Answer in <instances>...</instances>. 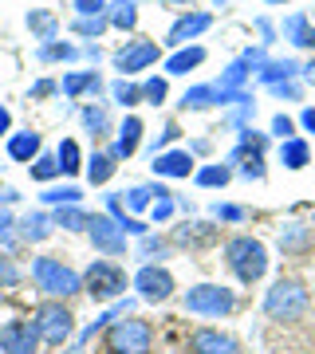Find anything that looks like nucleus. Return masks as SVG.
Wrapping results in <instances>:
<instances>
[{
	"label": "nucleus",
	"instance_id": "nucleus-36",
	"mask_svg": "<svg viewBox=\"0 0 315 354\" xmlns=\"http://www.w3.org/2000/svg\"><path fill=\"white\" fill-rule=\"evenodd\" d=\"M83 127H87V134H107L111 130V118H107V111L102 106H83Z\"/></svg>",
	"mask_w": 315,
	"mask_h": 354
},
{
	"label": "nucleus",
	"instance_id": "nucleus-37",
	"mask_svg": "<svg viewBox=\"0 0 315 354\" xmlns=\"http://www.w3.org/2000/svg\"><path fill=\"white\" fill-rule=\"evenodd\" d=\"M28 169H32V181H51V177H60V162H55V153H39Z\"/></svg>",
	"mask_w": 315,
	"mask_h": 354
},
{
	"label": "nucleus",
	"instance_id": "nucleus-44",
	"mask_svg": "<svg viewBox=\"0 0 315 354\" xmlns=\"http://www.w3.org/2000/svg\"><path fill=\"white\" fill-rule=\"evenodd\" d=\"M272 134H280V142L296 138V122H291L288 114H276V118H272Z\"/></svg>",
	"mask_w": 315,
	"mask_h": 354
},
{
	"label": "nucleus",
	"instance_id": "nucleus-22",
	"mask_svg": "<svg viewBox=\"0 0 315 354\" xmlns=\"http://www.w3.org/2000/svg\"><path fill=\"white\" fill-rule=\"evenodd\" d=\"M60 91L67 95V99H79V95H87V91H91V95H99V91H102V79L95 75V71H75V75H67V79L60 83Z\"/></svg>",
	"mask_w": 315,
	"mask_h": 354
},
{
	"label": "nucleus",
	"instance_id": "nucleus-42",
	"mask_svg": "<svg viewBox=\"0 0 315 354\" xmlns=\"http://www.w3.org/2000/svg\"><path fill=\"white\" fill-rule=\"evenodd\" d=\"M240 177H249V181H260L264 177V158H240Z\"/></svg>",
	"mask_w": 315,
	"mask_h": 354
},
{
	"label": "nucleus",
	"instance_id": "nucleus-8",
	"mask_svg": "<svg viewBox=\"0 0 315 354\" xmlns=\"http://www.w3.org/2000/svg\"><path fill=\"white\" fill-rule=\"evenodd\" d=\"M249 91H221L217 83H201V87H189L181 95L186 111H209V106H228V102H244Z\"/></svg>",
	"mask_w": 315,
	"mask_h": 354
},
{
	"label": "nucleus",
	"instance_id": "nucleus-26",
	"mask_svg": "<svg viewBox=\"0 0 315 354\" xmlns=\"http://www.w3.org/2000/svg\"><path fill=\"white\" fill-rule=\"evenodd\" d=\"M307 158H312V150H307V142H303V138L280 142V162L288 165V169H303V165H307Z\"/></svg>",
	"mask_w": 315,
	"mask_h": 354
},
{
	"label": "nucleus",
	"instance_id": "nucleus-4",
	"mask_svg": "<svg viewBox=\"0 0 315 354\" xmlns=\"http://www.w3.org/2000/svg\"><path fill=\"white\" fill-rule=\"evenodd\" d=\"M186 311L189 315H205V319H221L237 311V295L221 283H197L186 291Z\"/></svg>",
	"mask_w": 315,
	"mask_h": 354
},
{
	"label": "nucleus",
	"instance_id": "nucleus-3",
	"mask_svg": "<svg viewBox=\"0 0 315 354\" xmlns=\"http://www.w3.org/2000/svg\"><path fill=\"white\" fill-rule=\"evenodd\" d=\"M32 279H36L39 291H48L51 299H67V295L83 291V276H75V272L63 264V260H55V256H36V260H32Z\"/></svg>",
	"mask_w": 315,
	"mask_h": 354
},
{
	"label": "nucleus",
	"instance_id": "nucleus-39",
	"mask_svg": "<svg viewBox=\"0 0 315 354\" xmlns=\"http://www.w3.org/2000/svg\"><path fill=\"white\" fill-rule=\"evenodd\" d=\"M75 55H79L75 44H60V39H51V44L39 48V59H44V64H48V59H75Z\"/></svg>",
	"mask_w": 315,
	"mask_h": 354
},
{
	"label": "nucleus",
	"instance_id": "nucleus-23",
	"mask_svg": "<svg viewBox=\"0 0 315 354\" xmlns=\"http://www.w3.org/2000/svg\"><path fill=\"white\" fill-rule=\"evenodd\" d=\"M174 241L181 244V248H205V244L217 241V228L213 225H181L174 232Z\"/></svg>",
	"mask_w": 315,
	"mask_h": 354
},
{
	"label": "nucleus",
	"instance_id": "nucleus-58",
	"mask_svg": "<svg viewBox=\"0 0 315 354\" xmlns=\"http://www.w3.org/2000/svg\"><path fill=\"white\" fill-rule=\"evenodd\" d=\"M213 4H225V0H213Z\"/></svg>",
	"mask_w": 315,
	"mask_h": 354
},
{
	"label": "nucleus",
	"instance_id": "nucleus-55",
	"mask_svg": "<svg viewBox=\"0 0 315 354\" xmlns=\"http://www.w3.org/2000/svg\"><path fill=\"white\" fill-rule=\"evenodd\" d=\"M300 75H303V79H307V83H312V87H315V59H312V64H307V67H300Z\"/></svg>",
	"mask_w": 315,
	"mask_h": 354
},
{
	"label": "nucleus",
	"instance_id": "nucleus-28",
	"mask_svg": "<svg viewBox=\"0 0 315 354\" xmlns=\"http://www.w3.org/2000/svg\"><path fill=\"white\" fill-rule=\"evenodd\" d=\"M228 181H233V165H205V169H197V185H201V189H217V185H221V189H225Z\"/></svg>",
	"mask_w": 315,
	"mask_h": 354
},
{
	"label": "nucleus",
	"instance_id": "nucleus-50",
	"mask_svg": "<svg viewBox=\"0 0 315 354\" xmlns=\"http://www.w3.org/2000/svg\"><path fill=\"white\" fill-rule=\"evenodd\" d=\"M174 138H177V127H174V122H170V127H165L162 134H158V142H154V158H158V150H162V146H170V142H174Z\"/></svg>",
	"mask_w": 315,
	"mask_h": 354
},
{
	"label": "nucleus",
	"instance_id": "nucleus-41",
	"mask_svg": "<svg viewBox=\"0 0 315 354\" xmlns=\"http://www.w3.org/2000/svg\"><path fill=\"white\" fill-rule=\"evenodd\" d=\"M107 24H111L107 16H79L75 32H79V36H102V32H107Z\"/></svg>",
	"mask_w": 315,
	"mask_h": 354
},
{
	"label": "nucleus",
	"instance_id": "nucleus-11",
	"mask_svg": "<svg viewBox=\"0 0 315 354\" xmlns=\"http://www.w3.org/2000/svg\"><path fill=\"white\" fill-rule=\"evenodd\" d=\"M39 346V335H36V323L28 319H12L0 327V351L4 354H36Z\"/></svg>",
	"mask_w": 315,
	"mask_h": 354
},
{
	"label": "nucleus",
	"instance_id": "nucleus-51",
	"mask_svg": "<svg viewBox=\"0 0 315 354\" xmlns=\"http://www.w3.org/2000/svg\"><path fill=\"white\" fill-rule=\"evenodd\" d=\"M300 127L307 130V134H315V106H307V111L300 114Z\"/></svg>",
	"mask_w": 315,
	"mask_h": 354
},
{
	"label": "nucleus",
	"instance_id": "nucleus-7",
	"mask_svg": "<svg viewBox=\"0 0 315 354\" xmlns=\"http://www.w3.org/2000/svg\"><path fill=\"white\" fill-rule=\"evenodd\" d=\"M107 346L111 354H150V327L134 315L114 319L107 327Z\"/></svg>",
	"mask_w": 315,
	"mask_h": 354
},
{
	"label": "nucleus",
	"instance_id": "nucleus-48",
	"mask_svg": "<svg viewBox=\"0 0 315 354\" xmlns=\"http://www.w3.org/2000/svg\"><path fill=\"white\" fill-rule=\"evenodd\" d=\"M272 95H276V99H291V102H296V99H300V87H296L291 79H288V83H272Z\"/></svg>",
	"mask_w": 315,
	"mask_h": 354
},
{
	"label": "nucleus",
	"instance_id": "nucleus-38",
	"mask_svg": "<svg viewBox=\"0 0 315 354\" xmlns=\"http://www.w3.org/2000/svg\"><path fill=\"white\" fill-rule=\"evenodd\" d=\"M111 95H114V102H118V106H134V102H142V87L126 83V79H114Z\"/></svg>",
	"mask_w": 315,
	"mask_h": 354
},
{
	"label": "nucleus",
	"instance_id": "nucleus-57",
	"mask_svg": "<svg viewBox=\"0 0 315 354\" xmlns=\"http://www.w3.org/2000/svg\"><path fill=\"white\" fill-rule=\"evenodd\" d=\"M264 4H284V0H264Z\"/></svg>",
	"mask_w": 315,
	"mask_h": 354
},
{
	"label": "nucleus",
	"instance_id": "nucleus-52",
	"mask_svg": "<svg viewBox=\"0 0 315 354\" xmlns=\"http://www.w3.org/2000/svg\"><path fill=\"white\" fill-rule=\"evenodd\" d=\"M12 130V114H8V106H0V138Z\"/></svg>",
	"mask_w": 315,
	"mask_h": 354
},
{
	"label": "nucleus",
	"instance_id": "nucleus-12",
	"mask_svg": "<svg viewBox=\"0 0 315 354\" xmlns=\"http://www.w3.org/2000/svg\"><path fill=\"white\" fill-rule=\"evenodd\" d=\"M260 67H264V51H260V48L240 51L237 59L225 67V75H221V83H217V87H221V91H244L249 75H252V71H260Z\"/></svg>",
	"mask_w": 315,
	"mask_h": 354
},
{
	"label": "nucleus",
	"instance_id": "nucleus-40",
	"mask_svg": "<svg viewBox=\"0 0 315 354\" xmlns=\"http://www.w3.org/2000/svg\"><path fill=\"white\" fill-rule=\"evenodd\" d=\"M165 95H170V87H165V79L150 75L146 83H142V99H146V102H154V106H158V102H165Z\"/></svg>",
	"mask_w": 315,
	"mask_h": 354
},
{
	"label": "nucleus",
	"instance_id": "nucleus-2",
	"mask_svg": "<svg viewBox=\"0 0 315 354\" xmlns=\"http://www.w3.org/2000/svg\"><path fill=\"white\" fill-rule=\"evenodd\" d=\"M307 304H312V295H307V288L300 279H276L264 295V311L276 323H296L307 311Z\"/></svg>",
	"mask_w": 315,
	"mask_h": 354
},
{
	"label": "nucleus",
	"instance_id": "nucleus-5",
	"mask_svg": "<svg viewBox=\"0 0 315 354\" xmlns=\"http://www.w3.org/2000/svg\"><path fill=\"white\" fill-rule=\"evenodd\" d=\"M32 323H36L39 342H48V346H63V342L71 339V330H75V315H71V311H67L60 299L39 304L36 315H32Z\"/></svg>",
	"mask_w": 315,
	"mask_h": 354
},
{
	"label": "nucleus",
	"instance_id": "nucleus-24",
	"mask_svg": "<svg viewBox=\"0 0 315 354\" xmlns=\"http://www.w3.org/2000/svg\"><path fill=\"white\" fill-rule=\"evenodd\" d=\"M300 75V64L296 59H264V67H260V83H288V79Z\"/></svg>",
	"mask_w": 315,
	"mask_h": 354
},
{
	"label": "nucleus",
	"instance_id": "nucleus-31",
	"mask_svg": "<svg viewBox=\"0 0 315 354\" xmlns=\"http://www.w3.org/2000/svg\"><path fill=\"white\" fill-rule=\"evenodd\" d=\"M174 209H177L174 193L162 189V185H154V205H150V216H154V221H170V216H174Z\"/></svg>",
	"mask_w": 315,
	"mask_h": 354
},
{
	"label": "nucleus",
	"instance_id": "nucleus-19",
	"mask_svg": "<svg viewBox=\"0 0 315 354\" xmlns=\"http://www.w3.org/2000/svg\"><path fill=\"white\" fill-rule=\"evenodd\" d=\"M280 32H284V39H288V44H296V48H312V51H315V28H312V20H307L303 12L284 16Z\"/></svg>",
	"mask_w": 315,
	"mask_h": 354
},
{
	"label": "nucleus",
	"instance_id": "nucleus-32",
	"mask_svg": "<svg viewBox=\"0 0 315 354\" xmlns=\"http://www.w3.org/2000/svg\"><path fill=\"white\" fill-rule=\"evenodd\" d=\"M123 197V209H130V213H142L146 205H154V185H134L130 193H118Z\"/></svg>",
	"mask_w": 315,
	"mask_h": 354
},
{
	"label": "nucleus",
	"instance_id": "nucleus-6",
	"mask_svg": "<svg viewBox=\"0 0 315 354\" xmlns=\"http://www.w3.org/2000/svg\"><path fill=\"white\" fill-rule=\"evenodd\" d=\"M83 291H87L91 299L107 304V299L126 291V272L114 260H91V268L83 272Z\"/></svg>",
	"mask_w": 315,
	"mask_h": 354
},
{
	"label": "nucleus",
	"instance_id": "nucleus-53",
	"mask_svg": "<svg viewBox=\"0 0 315 354\" xmlns=\"http://www.w3.org/2000/svg\"><path fill=\"white\" fill-rule=\"evenodd\" d=\"M256 32L264 36V44H272V24H268V20H256Z\"/></svg>",
	"mask_w": 315,
	"mask_h": 354
},
{
	"label": "nucleus",
	"instance_id": "nucleus-9",
	"mask_svg": "<svg viewBox=\"0 0 315 354\" xmlns=\"http://www.w3.org/2000/svg\"><path fill=\"white\" fill-rule=\"evenodd\" d=\"M87 232H91V241H95V248L107 256H126V232L118 225H114V216L107 213H95L87 221Z\"/></svg>",
	"mask_w": 315,
	"mask_h": 354
},
{
	"label": "nucleus",
	"instance_id": "nucleus-17",
	"mask_svg": "<svg viewBox=\"0 0 315 354\" xmlns=\"http://www.w3.org/2000/svg\"><path fill=\"white\" fill-rule=\"evenodd\" d=\"M276 244L288 256H303L315 244V228L312 225H300V221H296V225H284V228H280V236H276Z\"/></svg>",
	"mask_w": 315,
	"mask_h": 354
},
{
	"label": "nucleus",
	"instance_id": "nucleus-47",
	"mask_svg": "<svg viewBox=\"0 0 315 354\" xmlns=\"http://www.w3.org/2000/svg\"><path fill=\"white\" fill-rule=\"evenodd\" d=\"M55 91H60V83L39 79V83H32V91H28V95H32V99H48V95H55Z\"/></svg>",
	"mask_w": 315,
	"mask_h": 354
},
{
	"label": "nucleus",
	"instance_id": "nucleus-56",
	"mask_svg": "<svg viewBox=\"0 0 315 354\" xmlns=\"http://www.w3.org/2000/svg\"><path fill=\"white\" fill-rule=\"evenodd\" d=\"M165 4H193V0H165Z\"/></svg>",
	"mask_w": 315,
	"mask_h": 354
},
{
	"label": "nucleus",
	"instance_id": "nucleus-30",
	"mask_svg": "<svg viewBox=\"0 0 315 354\" xmlns=\"http://www.w3.org/2000/svg\"><path fill=\"white\" fill-rule=\"evenodd\" d=\"M55 162H60V174H67V177L83 169V165H79V162H83V158H79V146H75L71 138H63V142H60V150H55Z\"/></svg>",
	"mask_w": 315,
	"mask_h": 354
},
{
	"label": "nucleus",
	"instance_id": "nucleus-54",
	"mask_svg": "<svg viewBox=\"0 0 315 354\" xmlns=\"http://www.w3.org/2000/svg\"><path fill=\"white\" fill-rule=\"evenodd\" d=\"M8 228H12V216H8V213H0V241L8 236Z\"/></svg>",
	"mask_w": 315,
	"mask_h": 354
},
{
	"label": "nucleus",
	"instance_id": "nucleus-43",
	"mask_svg": "<svg viewBox=\"0 0 315 354\" xmlns=\"http://www.w3.org/2000/svg\"><path fill=\"white\" fill-rule=\"evenodd\" d=\"M16 283H20V268L8 256H0V288H16Z\"/></svg>",
	"mask_w": 315,
	"mask_h": 354
},
{
	"label": "nucleus",
	"instance_id": "nucleus-16",
	"mask_svg": "<svg viewBox=\"0 0 315 354\" xmlns=\"http://www.w3.org/2000/svg\"><path fill=\"white\" fill-rule=\"evenodd\" d=\"M213 24V16L209 12H186L181 20H174V28H170V36H165V44H174V48H181V44H189L193 36H201L205 28Z\"/></svg>",
	"mask_w": 315,
	"mask_h": 354
},
{
	"label": "nucleus",
	"instance_id": "nucleus-25",
	"mask_svg": "<svg viewBox=\"0 0 315 354\" xmlns=\"http://www.w3.org/2000/svg\"><path fill=\"white\" fill-rule=\"evenodd\" d=\"M28 28H32V36H36V39L51 44V39H55V32H60V20H55V12L32 8V12H28Z\"/></svg>",
	"mask_w": 315,
	"mask_h": 354
},
{
	"label": "nucleus",
	"instance_id": "nucleus-35",
	"mask_svg": "<svg viewBox=\"0 0 315 354\" xmlns=\"http://www.w3.org/2000/svg\"><path fill=\"white\" fill-rule=\"evenodd\" d=\"M79 197H83V193H79L75 185H63V189H44V193H39V201L55 205V209H63V205H79Z\"/></svg>",
	"mask_w": 315,
	"mask_h": 354
},
{
	"label": "nucleus",
	"instance_id": "nucleus-49",
	"mask_svg": "<svg viewBox=\"0 0 315 354\" xmlns=\"http://www.w3.org/2000/svg\"><path fill=\"white\" fill-rule=\"evenodd\" d=\"M165 252V244L162 241H154V236H142V256L150 260V256H162Z\"/></svg>",
	"mask_w": 315,
	"mask_h": 354
},
{
	"label": "nucleus",
	"instance_id": "nucleus-13",
	"mask_svg": "<svg viewBox=\"0 0 315 354\" xmlns=\"http://www.w3.org/2000/svg\"><path fill=\"white\" fill-rule=\"evenodd\" d=\"M154 59H158V44L134 39V44H126L123 51H114V71H123V79H126V75H134V71H146Z\"/></svg>",
	"mask_w": 315,
	"mask_h": 354
},
{
	"label": "nucleus",
	"instance_id": "nucleus-14",
	"mask_svg": "<svg viewBox=\"0 0 315 354\" xmlns=\"http://www.w3.org/2000/svg\"><path fill=\"white\" fill-rule=\"evenodd\" d=\"M189 354H240V342L233 335H221V330H193L189 335Z\"/></svg>",
	"mask_w": 315,
	"mask_h": 354
},
{
	"label": "nucleus",
	"instance_id": "nucleus-34",
	"mask_svg": "<svg viewBox=\"0 0 315 354\" xmlns=\"http://www.w3.org/2000/svg\"><path fill=\"white\" fill-rule=\"evenodd\" d=\"M107 20H111L114 28H123V32H130V28L138 24V8H134L130 0H123V4H114V8H111V16H107Z\"/></svg>",
	"mask_w": 315,
	"mask_h": 354
},
{
	"label": "nucleus",
	"instance_id": "nucleus-18",
	"mask_svg": "<svg viewBox=\"0 0 315 354\" xmlns=\"http://www.w3.org/2000/svg\"><path fill=\"white\" fill-rule=\"evenodd\" d=\"M150 169L158 177H189V174H193V153H189V150H165V153L154 158Z\"/></svg>",
	"mask_w": 315,
	"mask_h": 354
},
{
	"label": "nucleus",
	"instance_id": "nucleus-20",
	"mask_svg": "<svg viewBox=\"0 0 315 354\" xmlns=\"http://www.w3.org/2000/svg\"><path fill=\"white\" fill-rule=\"evenodd\" d=\"M8 158L12 162H36L39 158V134L36 130H20L8 138Z\"/></svg>",
	"mask_w": 315,
	"mask_h": 354
},
{
	"label": "nucleus",
	"instance_id": "nucleus-29",
	"mask_svg": "<svg viewBox=\"0 0 315 354\" xmlns=\"http://www.w3.org/2000/svg\"><path fill=\"white\" fill-rule=\"evenodd\" d=\"M48 232H51V221L44 213H28L20 221V236L24 241H48Z\"/></svg>",
	"mask_w": 315,
	"mask_h": 354
},
{
	"label": "nucleus",
	"instance_id": "nucleus-46",
	"mask_svg": "<svg viewBox=\"0 0 315 354\" xmlns=\"http://www.w3.org/2000/svg\"><path fill=\"white\" fill-rule=\"evenodd\" d=\"M213 216L217 221H244V209H240V205H217Z\"/></svg>",
	"mask_w": 315,
	"mask_h": 354
},
{
	"label": "nucleus",
	"instance_id": "nucleus-59",
	"mask_svg": "<svg viewBox=\"0 0 315 354\" xmlns=\"http://www.w3.org/2000/svg\"><path fill=\"white\" fill-rule=\"evenodd\" d=\"M118 4H123V0H118Z\"/></svg>",
	"mask_w": 315,
	"mask_h": 354
},
{
	"label": "nucleus",
	"instance_id": "nucleus-10",
	"mask_svg": "<svg viewBox=\"0 0 315 354\" xmlns=\"http://www.w3.org/2000/svg\"><path fill=\"white\" fill-rule=\"evenodd\" d=\"M134 288H138V295L146 299V304H165V299L174 295V276H170L165 268H158V264H146V268H138Z\"/></svg>",
	"mask_w": 315,
	"mask_h": 354
},
{
	"label": "nucleus",
	"instance_id": "nucleus-1",
	"mask_svg": "<svg viewBox=\"0 0 315 354\" xmlns=\"http://www.w3.org/2000/svg\"><path fill=\"white\" fill-rule=\"evenodd\" d=\"M225 264L240 283H260L268 272V248L252 236H233L225 244Z\"/></svg>",
	"mask_w": 315,
	"mask_h": 354
},
{
	"label": "nucleus",
	"instance_id": "nucleus-15",
	"mask_svg": "<svg viewBox=\"0 0 315 354\" xmlns=\"http://www.w3.org/2000/svg\"><path fill=\"white\" fill-rule=\"evenodd\" d=\"M142 146V118H123V127H118V138H114L111 153H114V162H126V158H134Z\"/></svg>",
	"mask_w": 315,
	"mask_h": 354
},
{
	"label": "nucleus",
	"instance_id": "nucleus-21",
	"mask_svg": "<svg viewBox=\"0 0 315 354\" xmlns=\"http://www.w3.org/2000/svg\"><path fill=\"white\" fill-rule=\"evenodd\" d=\"M205 64V48H181V51H174L170 59H165V75H189L193 67H201Z\"/></svg>",
	"mask_w": 315,
	"mask_h": 354
},
{
	"label": "nucleus",
	"instance_id": "nucleus-27",
	"mask_svg": "<svg viewBox=\"0 0 315 354\" xmlns=\"http://www.w3.org/2000/svg\"><path fill=\"white\" fill-rule=\"evenodd\" d=\"M114 169H118V165H114V153L111 150L95 153V158L87 162V181H91V185H107V181L114 177Z\"/></svg>",
	"mask_w": 315,
	"mask_h": 354
},
{
	"label": "nucleus",
	"instance_id": "nucleus-33",
	"mask_svg": "<svg viewBox=\"0 0 315 354\" xmlns=\"http://www.w3.org/2000/svg\"><path fill=\"white\" fill-rule=\"evenodd\" d=\"M60 228H87L91 216L79 209V205H63V209H55V216H51Z\"/></svg>",
	"mask_w": 315,
	"mask_h": 354
},
{
	"label": "nucleus",
	"instance_id": "nucleus-45",
	"mask_svg": "<svg viewBox=\"0 0 315 354\" xmlns=\"http://www.w3.org/2000/svg\"><path fill=\"white\" fill-rule=\"evenodd\" d=\"M75 12L79 16H102L107 12V0H75Z\"/></svg>",
	"mask_w": 315,
	"mask_h": 354
}]
</instances>
